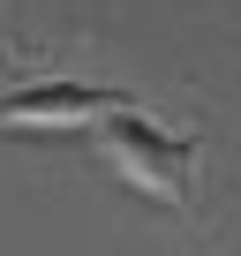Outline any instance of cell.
I'll list each match as a JSON object with an SVG mask.
<instances>
[{
  "label": "cell",
  "mask_w": 241,
  "mask_h": 256,
  "mask_svg": "<svg viewBox=\"0 0 241 256\" xmlns=\"http://www.w3.org/2000/svg\"><path fill=\"white\" fill-rule=\"evenodd\" d=\"M98 151H106V166L128 181V188H144V196H158V204H196V144L181 136V128H158L144 106H120V113H106L98 120Z\"/></svg>",
  "instance_id": "cell-1"
},
{
  "label": "cell",
  "mask_w": 241,
  "mask_h": 256,
  "mask_svg": "<svg viewBox=\"0 0 241 256\" xmlns=\"http://www.w3.org/2000/svg\"><path fill=\"white\" fill-rule=\"evenodd\" d=\"M120 106H136L128 90H106V83H76V76H53V83H16L0 90V128H90Z\"/></svg>",
  "instance_id": "cell-2"
}]
</instances>
